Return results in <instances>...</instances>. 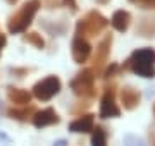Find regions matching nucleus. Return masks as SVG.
Wrapping results in <instances>:
<instances>
[{
    "label": "nucleus",
    "mask_w": 155,
    "mask_h": 146,
    "mask_svg": "<svg viewBox=\"0 0 155 146\" xmlns=\"http://www.w3.org/2000/svg\"><path fill=\"white\" fill-rule=\"evenodd\" d=\"M136 34L141 38H155V16H143L136 23Z\"/></svg>",
    "instance_id": "nucleus-13"
},
{
    "label": "nucleus",
    "mask_w": 155,
    "mask_h": 146,
    "mask_svg": "<svg viewBox=\"0 0 155 146\" xmlns=\"http://www.w3.org/2000/svg\"><path fill=\"white\" fill-rule=\"evenodd\" d=\"M119 71H121V65H119V64H110L109 67H105V71H104L102 76H104V79L109 81L110 78H116L117 74H119Z\"/></svg>",
    "instance_id": "nucleus-19"
},
{
    "label": "nucleus",
    "mask_w": 155,
    "mask_h": 146,
    "mask_svg": "<svg viewBox=\"0 0 155 146\" xmlns=\"http://www.w3.org/2000/svg\"><path fill=\"white\" fill-rule=\"evenodd\" d=\"M22 40L26 43H29V45H33L35 48H38V50L45 48V40L41 38L40 33H26V34H22Z\"/></svg>",
    "instance_id": "nucleus-17"
},
{
    "label": "nucleus",
    "mask_w": 155,
    "mask_h": 146,
    "mask_svg": "<svg viewBox=\"0 0 155 146\" xmlns=\"http://www.w3.org/2000/svg\"><path fill=\"white\" fill-rule=\"evenodd\" d=\"M153 146H155V139H153Z\"/></svg>",
    "instance_id": "nucleus-29"
},
{
    "label": "nucleus",
    "mask_w": 155,
    "mask_h": 146,
    "mask_svg": "<svg viewBox=\"0 0 155 146\" xmlns=\"http://www.w3.org/2000/svg\"><path fill=\"white\" fill-rule=\"evenodd\" d=\"M54 146H67V141L66 139H59L57 143H54Z\"/></svg>",
    "instance_id": "nucleus-26"
},
{
    "label": "nucleus",
    "mask_w": 155,
    "mask_h": 146,
    "mask_svg": "<svg viewBox=\"0 0 155 146\" xmlns=\"http://www.w3.org/2000/svg\"><path fill=\"white\" fill-rule=\"evenodd\" d=\"M59 122H61V117L52 107L43 108V110H36V113L33 115V124L38 129L47 127V125H54V124H59Z\"/></svg>",
    "instance_id": "nucleus-10"
},
{
    "label": "nucleus",
    "mask_w": 155,
    "mask_h": 146,
    "mask_svg": "<svg viewBox=\"0 0 155 146\" xmlns=\"http://www.w3.org/2000/svg\"><path fill=\"white\" fill-rule=\"evenodd\" d=\"M112 41H114V40H112V34H105V36L98 41L97 50H95V53H93V59H91V67H90L95 72V76H102L104 71H105L109 57H110Z\"/></svg>",
    "instance_id": "nucleus-5"
},
{
    "label": "nucleus",
    "mask_w": 155,
    "mask_h": 146,
    "mask_svg": "<svg viewBox=\"0 0 155 146\" xmlns=\"http://www.w3.org/2000/svg\"><path fill=\"white\" fill-rule=\"evenodd\" d=\"M61 90H62L61 79L57 78V76H48V78L38 81V83L33 86L31 95L40 101H48V100H52L54 96L59 95Z\"/></svg>",
    "instance_id": "nucleus-6"
},
{
    "label": "nucleus",
    "mask_w": 155,
    "mask_h": 146,
    "mask_svg": "<svg viewBox=\"0 0 155 146\" xmlns=\"http://www.w3.org/2000/svg\"><path fill=\"white\" fill-rule=\"evenodd\" d=\"M121 69L131 71L145 79L155 78V50L153 48H138L134 50L129 59L124 62Z\"/></svg>",
    "instance_id": "nucleus-1"
},
{
    "label": "nucleus",
    "mask_w": 155,
    "mask_h": 146,
    "mask_svg": "<svg viewBox=\"0 0 155 146\" xmlns=\"http://www.w3.org/2000/svg\"><path fill=\"white\" fill-rule=\"evenodd\" d=\"M121 115V108L116 103V86H107L104 96L100 100V117L102 119H114Z\"/></svg>",
    "instance_id": "nucleus-7"
},
{
    "label": "nucleus",
    "mask_w": 155,
    "mask_h": 146,
    "mask_svg": "<svg viewBox=\"0 0 155 146\" xmlns=\"http://www.w3.org/2000/svg\"><path fill=\"white\" fill-rule=\"evenodd\" d=\"M36 113V108L35 105H24L21 108H9L7 110V115L14 120H19V122H28V120H33V115Z\"/></svg>",
    "instance_id": "nucleus-15"
},
{
    "label": "nucleus",
    "mask_w": 155,
    "mask_h": 146,
    "mask_svg": "<svg viewBox=\"0 0 155 146\" xmlns=\"http://www.w3.org/2000/svg\"><path fill=\"white\" fill-rule=\"evenodd\" d=\"M95 129V115L93 113H83L79 115L76 120L69 124V131L71 132H79V134H86Z\"/></svg>",
    "instance_id": "nucleus-11"
},
{
    "label": "nucleus",
    "mask_w": 155,
    "mask_h": 146,
    "mask_svg": "<svg viewBox=\"0 0 155 146\" xmlns=\"http://www.w3.org/2000/svg\"><path fill=\"white\" fill-rule=\"evenodd\" d=\"M5 43H7V36L2 33V31H0V55H2V50H4Z\"/></svg>",
    "instance_id": "nucleus-25"
},
{
    "label": "nucleus",
    "mask_w": 155,
    "mask_h": 146,
    "mask_svg": "<svg viewBox=\"0 0 155 146\" xmlns=\"http://www.w3.org/2000/svg\"><path fill=\"white\" fill-rule=\"evenodd\" d=\"M131 2H134V0H131Z\"/></svg>",
    "instance_id": "nucleus-30"
},
{
    "label": "nucleus",
    "mask_w": 155,
    "mask_h": 146,
    "mask_svg": "<svg viewBox=\"0 0 155 146\" xmlns=\"http://www.w3.org/2000/svg\"><path fill=\"white\" fill-rule=\"evenodd\" d=\"M62 4L71 9V12H78V2L76 0H62Z\"/></svg>",
    "instance_id": "nucleus-21"
},
{
    "label": "nucleus",
    "mask_w": 155,
    "mask_h": 146,
    "mask_svg": "<svg viewBox=\"0 0 155 146\" xmlns=\"http://www.w3.org/2000/svg\"><path fill=\"white\" fill-rule=\"evenodd\" d=\"M71 53L76 64H84L90 59V55H91L90 41L86 38H83V36H79V34H74L72 45H71Z\"/></svg>",
    "instance_id": "nucleus-8"
},
{
    "label": "nucleus",
    "mask_w": 155,
    "mask_h": 146,
    "mask_svg": "<svg viewBox=\"0 0 155 146\" xmlns=\"http://www.w3.org/2000/svg\"><path fill=\"white\" fill-rule=\"evenodd\" d=\"M31 98H33V95L28 90H21V88H16V86H9L7 88V100L11 101L12 105H17V107L29 105Z\"/></svg>",
    "instance_id": "nucleus-12"
},
{
    "label": "nucleus",
    "mask_w": 155,
    "mask_h": 146,
    "mask_svg": "<svg viewBox=\"0 0 155 146\" xmlns=\"http://www.w3.org/2000/svg\"><path fill=\"white\" fill-rule=\"evenodd\" d=\"M91 146H107V132L102 125L91 131Z\"/></svg>",
    "instance_id": "nucleus-16"
},
{
    "label": "nucleus",
    "mask_w": 155,
    "mask_h": 146,
    "mask_svg": "<svg viewBox=\"0 0 155 146\" xmlns=\"http://www.w3.org/2000/svg\"><path fill=\"white\" fill-rule=\"evenodd\" d=\"M134 4L141 5L143 9H155V0H134Z\"/></svg>",
    "instance_id": "nucleus-20"
},
{
    "label": "nucleus",
    "mask_w": 155,
    "mask_h": 146,
    "mask_svg": "<svg viewBox=\"0 0 155 146\" xmlns=\"http://www.w3.org/2000/svg\"><path fill=\"white\" fill-rule=\"evenodd\" d=\"M41 4H45L47 9H55L59 5V0H41Z\"/></svg>",
    "instance_id": "nucleus-22"
},
{
    "label": "nucleus",
    "mask_w": 155,
    "mask_h": 146,
    "mask_svg": "<svg viewBox=\"0 0 155 146\" xmlns=\"http://www.w3.org/2000/svg\"><path fill=\"white\" fill-rule=\"evenodd\" d=\"M7 4H9V5H16L17 2H19V0H5Z\"/></svg>",
    "instance_id": "nucleus-27"
},
{
    "label": "nucleus",
    "mask_w": 155,
    "mask_h": 146,
    "mask_svg": "<svg viewBox=\"0 0 155 146\" xmlns=\"http://www.w3.org/2000/svg\"><path fill=\"white\" fill-rule=\"evenodd\" d=\"M95 72L91 69H83L71 79V86L72 93L79 98H93L97 95V90H95Z\"/></svg>",
    "instance_id": "nucleus-4"
},
{
    "label": "nucleus",
    "mask_w": 155,
    "mask_h": 146,
    "mask_svg": "<svg viewBox=\"0 0 155 146\" xmlns=\"http://www.w3.org/2000/svg\"><path fill=\"white\" fill-rule=\"evenodd\" d=\"M109 23L110 21L98 11H90L76 23V34L83 36V38H93L102 33L109 26Z\"/></svg>",
    "instance_id": "nucleus-3"
},
{
    "label": "nucleus",
    "mask_w": 155,
    "mask_h": 146,
    "mask_svg": "<svg viewBox=\"0 0 155 146\" xmlns=\"http://www.w3.org/2000/svg\"><path fill=\"white\" fill-rule=\"evenodd\" d=\"M119 100H121L124 110H134L141 101V93L133 86H124L119 91Z\"/></svg>",
    "instance_id": "nucleus-9"
},
{
    "label": "nucleus",
    "mask_w": 155,
    "mask_h": 146,
    "mask_svg": "<svg viewBox=\"0 0 155 146\" xmlns=\"http://www.w3.org/2000/svg\"><path fill=\"white\" fill-rule=\"evenodd\" d=\"M11 72L12 74H17V78H22L24 74L29 72V69H11Z\"/></svg>",
    "instance_id": "nucleus-24"
},
{
    "label": "nucleus",
    "mask_w": 155,
    "mask_h": 146,
    "mask_svg": "<svg viewBox=\"0 0 155 146\" xmlns=\"http://www.w3.org/2000/svg\"><path fill=\"white\" fill-rule=\"evenodd\" d=\"M153 115H155V105H153Z\"/></svg>",
    "instance_id": "nucleus-28"
},
{
    "label": "nucleus",
    "mask_w": 155,
    "mask_h": 146,
    "mask_svg": "<svg viewBox=\"0 0 155 146\" xmlns=\"http://www.w3.org/2000/svg\"><path fill=\"white\" fill-rule=\"evenodd\" d=\"M122 143H124V146H147V143L141 138H138L134 134H126Z\"/></svg>",
    "instance_id": "nucleus-18"
},
{
    "label": "nucleus",
    "mask_w": 155,
    "mask_h": 146,
    "mask_svg": "<svg viewBox=\"0 0 155 146\" xmlns=\"http://www.w3.org/2000/svg\"><path fill=\"white\" fill-rule=\"evenodd\" d=\"M110 24L112 28L117 29L119 33H126L129 29V24H131V14L124 9H119L112 14V19H110Z\"/></svg>",
    "instance_id": "nucleus-14"
},
{
    "label": "nucleus",
    "mask_w": 155,
    "mask_h": 146,
    "mask_svg": "<svg viewBox=\"0 0 155 146\" xmlns=\"http://www.w3.org/2000/svg\"><path fill=\"white\" fill-rule=\"evenodd\" d=\"M40 7H41V2H40V0H28V2H24L21 5V9H19L16 14H12V16L9 17V21H7V29H9V33H12V34L24 33V31L31 26L35 16H36V12L40 11Z\"/></svg>",
    "instance_id": "nucleus-2"
},
{
    "label": "nucleus",
    "mask_w": 155,
    "mask_h": 146,
    "mask_svg": "<svg viewBox=\"0 0 155 146\" xmlns=\"http://www.w3.org/2000/svg\"><path fill=\"white\" fill-rule=\"evenodd\" d=\"M88 107H90V103H86V101H83V103H79L78 107H74V108H72V112H74V113H78V112H81V110H86Z\"/></svg>",
    "instance_id": "nucleus-23"
}]
</instances>
